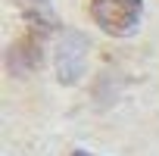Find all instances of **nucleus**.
<instances>
[{"label":"nucleus","mask_w":159,"mask_h":156,"mask_svg":"<svg viewBox=\"0 0 159 156\" xmlns=\"http://www.w3.org/2000/svg\"><path fill=\"white\" fill-rule=\"evenodd\" d=\"M19 3H28V7H38V3H44V0H19Z\"/></svg>","instance_id":"2"},{"label":"nucleus","mask_w":159,"mask_h":156,"mask_svg":"<svg viewBox=\"0 0 159 156\" xmlns=\"http://www.w3.org/2000/svg\"><path fill=\"white\" fill-rule=\"evenodd\" d=\"M143 0H91V16L106 34H131L140 22Z\"/></svg>","instance_id":"1"},{"label":"nucleus","mask_w":159,"mask_h":156,"mask_svg":"<svg viewBox=\"0 0 159 156\" xmlns=\"http://www.w3.org/2000/svg\"><path fill=\"white\" fill-rule=\"evenodd\" d=\"M72 156H94V153H84V150H75Z\"/></svg>","instance_id":"3"}]
</instances>
